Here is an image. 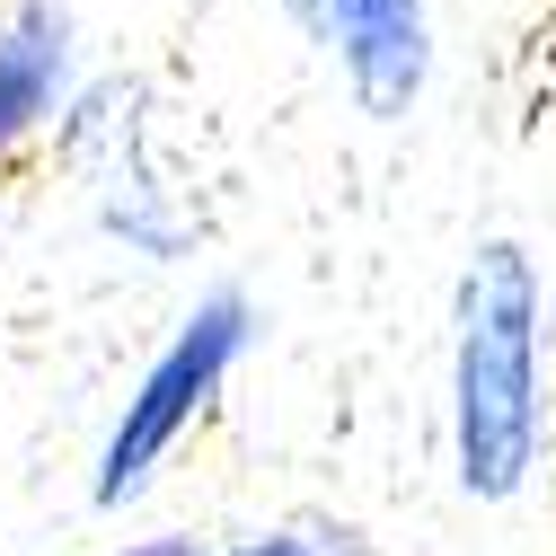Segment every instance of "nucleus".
Here are the masks:
<instances>
[{"label": "nucleus", "instance_id": "f257e3e1", "mask_svg": "<svg viewBox=\"0 0 556 556\" xmlns=\"http://www.w3.org/2000/svg\"><path fill=\"white\" fill-rule=\"evenodd\" d=\"M547 283L521 239H477L451 283V459L477 504H513L547 442Z\"/></svg>", "mask_w": 556, "mask_h": 556}, {"label": "nucleus", "instance_id": "f03ea898", "mask_svg": "<svg viewBox=\"0 0 556 556\" xmlns=\"http://www.w3.org/2000/svg\"><path fill=\"white\" fill-rule=\"evenodd\" d=\"M248 344H256V301H248L239 283L203 292V301L168 327V344L151 354V371L132 380V397L115 406V425H106V442H98V468H89V504H98V513H124V504L160 477V459L203 425V415H213V397H222V380L239 371Z\"/></svg>", "mask_w": 556, "mask_h": 556}, {"label": "nucleus", "instance_id": "7ed1b4c3", "mask_svg": "<svg viewBox=\"0 0 556 556\" xmlns=\"http://www.w3.org/2000/svg\"><path fill=\"white\" fill-rule=\"evenodd\" d=\"M309 36L336 62L344 98H354L371 124H406L415 106H425L433 62H442L433 0H318Z\"/></svg>", "mask_w": 556, "mask_h": 556}, {"label": "nucleus", "instance_id": "20e7f679", "mask_svg": "<svg viewBox=\"0 0 556 556\" xmlns=\"http://www.w3.org/2000/svg\"><path fill=\"white\" fill-rule=\"evenodd\" d=\"M80 98V27L62 0H0V160Z\"/></svg>", "mask_w": 556, "mask_h": 556}, {"label": "nucleus", "instance_id": "39448f33", "mask_svg": "<svg viewBox=\"0 0 556 556\" xmlns=\"http://www.w3.org/2000/svg\"><path fill=\"white\" fill-rule=\"evenodd\" d=\"M222 556H318V539H239V547H222Z\"/></svg>", "mask_w": 556, "mask_h": 556}, {"label": "nucleus", "instance_id": "423d86ee", "mask_svg": "<svg viewBox=\"0 0 556 556\" xmlns=\"http://www.w3.org/2000/svg\"><path fill=\"white\" fill-rule=\"evenodd\" d=\"M115 556H203L194 539H132V547H115Z\"/></svg>", "mask_w": 556, "mask_h": 556}, {"label": "nucleus", "instance_id": "0eeeda50", "mask_svg": "<svg viewBox=\"0 0 556 556\" xmlns=\"http://www.w3.org/2000/svg\"><path fill=\"white\" fill-rule=\"evenodd\" d=\"M283 10H292V27H309V10H318V0H283Z\"/></svg>", "mask_w": 556, "mask_h": 556}]
</instances>
